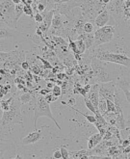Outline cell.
<instances>
[{
    "label": "cell",
    "mask_w": 130,
    "mask_h": 159,
    "mask_svg": "<svg viewBox=\"0 0 130 159\" xmlns=\"http://www.w3.org/2000/svg\"><path fill=\"white\" fill-rule=\"evenodd\" d=\"M91 68L94 71V76L91 79V84L116 81V79L119 77V75L110 72L108 62H103L95 56H92L91 59Z\"/></svg>",
    "instance_id": "cell-1"
},
{
    "label": "cell",
    "mask_w": 130,
    "mask_h": 159,
    "mask_svg": "<svg viewBox=\"0 0 130 159\" xmlns=\"http://www.w3.org/2000/svg\"><path fill=\"white\" fill-rule=\"evenodd\" d=\"M20 106L21 102L20 101L18 98H15L11 104L10 110L9 111H3L2 117L0 122L3 128L10 129L11 126L14 124H22V116L20 112Z\"/></svg>",
    "instance_id": "cell-2"
},
{
    "label": "cell",
    "mask_w": 130,
    "mask_h": 159,
    "mask_svg": "<svg viewBox=\"0 0 130 159\" xmlns=\"http://www.w3.org/2000/svg\"><path fill=\"white\" fill-rule=\"evenodd\" d=\"M91 51L92 56L96 57L99 60L103 62L113 63V64H119V65L124 66L130 69V57H128L125 53H114L106 51L104 49H101L98 47H92L91 48Z\"/></svg>",
    "instance_id": "cell-3"
},
{
    "label": "cell",
    "mask_w": 130,
    "mask_h": 159,
    "mask_svg": "<svg viewBox=\"0 0 130 159\" xmlns=\"http://www.w3.org/2000/svg\"><path fill=\"white\" fill-rule=\"evenodd\" d=\"M41 117H47L50 120H52L54 122V124H56V126L61 130V126L59 125L57 122L56 119L54 118L52 112H51L50 105L49 103L45 100V98L44 95H40L39 98H37V100L34 106V128H36L37 125V121Z\"/></svg>",
    "instance_id": "cell-4"
},
{
    "label": "cell",
    "mask_w": 130,
    "mask_h": 159,
    "mask_svg": "<svg viewBox=\"0 0 130 159\" xmlns=\"http://www.w3.org/2000/svg\"><path fill=\"white\" fill-rule=\"evenodd\" d=\"M115 25L107 24L100 28H97L95 31V43L94 47H98L100 45L104 44L106 43H109L114 40V34H115Z\"/></svg>",
    "instance_id": "cell-5"
},
{
    "label": "cell",
    "mask_w": 130,
    "mask_h": 159,
    "mask_svg": "<svg viewBox=\"0 0 130 159\" xmlns=\"http://www.w3.org/2000/svg\"><path fill=\"white\" fill-rule=\"evenodd\" d=\"M116 87H117V86H116L115 81L99 83V95L103 97L106 99H110V100L114 101Z\"/></svg>",
    "instance_id": "cell-6"
},
{
    "label": "cell",
    "mask_w": 130,
    "mask_h": 159,
    "mask_svg": "<svg viewBox=\"0 0 130 159\" xmlns=\"http://www.w3.org/2000/svg\"><path fill=\"white\" fill-rule=\"evenodd\" d=\"M54 12H55V10H50V11H44V13H41V15H43V16H44V20L41 23H40V25L38 27L41 30V32H43L44 35L47 34L48 30L51 27V22H52Z\"/></svg>",
    "instance_id": "cell-7"
},
{
    "label": "cell",
    "mask_w": 130,
    "mask_h": 159,
    "mask_svg": "<svg viewBox=\"0 0 130 159\" xmlns=\"http://www.w3.org/2000/svg\"><path fill=\"white\" fill-rule=\"evenodd\" d=\"M87 98L92 101L95 108V110H98V101H99V83L92 84L91 90L87 94Z\"/></svg>",
    "instance_id": "cell-8"
},
{
    "label": "cell",
    "mask_w": 130,
    "mask_h": 159,
    "mask_svg": "<svg viewBox=\"0 0 130 159\" xmlns=\"http://www.w3.org/2000/svg\"><path fill=\"white\" fill-rule=\"evenodd\" d=\"M110 19H111V15H110L109 11L106 8H104L103 10H101L98 13V15L95 16L94 22L97 28H100V27L107 25Z\"/></svg>",
    "instance_id": "cell-9"
},
{
    "label": "cell",
    "mask_w": 130,
    "mask_h": 159,
    "mask_svg": "<svg viewBox=\"0 0 130 159\" xmlns=\"http://www.w3.org/2000/svg\"><path fill=\"white\" fill-rule=\"evenodd\" d=\"M41 138H43V131H41V129H38V130H35L33 132L29 133L26 137L22 138L21 144L23 146H28V145L37 143Z\"/></svg>",
    "instance_id": "cell-10"
},
{
    "label": "cell",
    "mask_w": 130,
    "mask_h": 159,
    "mask_svg": "<svg viewBox=\"0 0 130 159\" xmlns=\"http://www.w3.org/2000/svg\"><path fill=\"white\" fill-rule=\"evenodd\" d=\"M82 39L83 42L86 44L87 49H91L94 47V43H95V34L94 33H83L79 36H77L76 39Z\"/></svg>",
    "instance_id": "cell-11"
},
{
    "label": "cell",
    "mask_w": 130,
    "mask_h": 159,
    "mask_svg": "<svg viewBox=\"0 0 130 159\" xmlns=\"http://www.w3.org/2000/svg\"><path fill=\"white\" fill-rule=\"evenodd\" d=\"M103 137H102V135L98 132V133H95L94 135H92L91 137L88 139V148L92 149V148H95L96 145H98Z\"/></svg>",
    "instance_id": "cell-12"
},
{
    "label": "cell",
    "mask_w": 130,
    "mask_h": 159,
    "mask_svg": "<svg viewBox=\"0 0 130 159\" xmlns=\"http://www.w3.org/2000/svg\"><path fill=\"white\" fill-rule=\"evenodd\" d=\"M116 126L119 130H125L126 129V122H125V117L123 113H119L117 114V119H116Z\"/></svg>",
    "instance_id": "cell-13"
},
{
    "label": "cell",
    "mask_w": 130,
    "mask_h": 159,
    "mask_svg": "<svg viewBox=\"0 0 130 159\" xmlns=\"http://www.w3.org/2000/svg\"><path fill=\"white\" fill-rule=\"evenodd\" d=\"M33 98H34V95L31 94L30 93H23L22 94H20V97H18V99H20V101L21 102V104L28 103V102H30Z\"/></svg>",
    "instance_id": "cell-14"
},
{
    "label": "cell",
    "mask_w": 130,
    "mask_h": 159,
    "mask_svg": "<svg viewBox=\"0 0 130 159\" xmlns=\"http://www.w3.org/2000/svg\"><path fill=\"white\" fill-rule=\"evenodd\" d=\"M75 44H76V46H77V51H78V54H84L87 50L86 48V44L85 43L83 42L82 39H77L75 40Z\"/></svg>",
    "instance_id": "cell-15"
},
{
    "label": "cell",
    "mask_w": 130,
    "mask_h": 159,
    "mask_svg": "<svg viewBox=\"0 0 130 159\" xmlns=\"http://www.w3.org/2000/svg\"><path fill=\"white\" fill-rule=\"evenodd\" d=\"M107 110V104H106V98L99 95V101H98V111L102 115L105 114Z\"/></svg>",
    "instance_id": "cell-16"
},
{
    "label": "cell",
    "mask_w": 130,
    "mask_h": 159,
    "mask_svg": "<svg viewBox=\"0 0 130 159\" xmlns=\"http://www.w3.org/2000/svg\"><path fill=\"white\" fill-rule=\"evenodd\" d=\"M72 110H74L75 112H77L78 114H80V115H82V116H84L86 119H87V121L90 122V124H95V122H96V119H95V115H87V114H84V113H82L81 111H79V110H77V109H75V108H73V107H71Z\"/></svg>",
    "instance_id": "cell-17"
},
{
    "label": "cell",
    "mask_w": 130,
    "mask_h": 159,
    "mask_svg": "<svg viewBox=\"0 0 130 159\" xmlns=\"http://www.w3.org/2000/svg\"><path fill=\"white\" fill-rule=\"evenodd\" d=\"M15 13H16V20L18 21L21 16L23 15V3L17 4L15 8Z\"/></svg>",
    "instance_id": "cell-18"
},
{
    "label": "cell",
    "mask_w": 130,
    "mask_h": 159,
    "mask_svg": "<svg viewBox=\"0 0 130 159\" xmlns=\"http://www.w3.org/2000/svg\"><path fill=\"white\" fill-rule=\"evenodd\" d=\"M51 40H53L56 45H68L67 42L65 40L63 37H60V36H52L51 35Z\"/></svg>",
    "instance_id": "cell-19"
},
{
    "label": "cell",
    "mask_w": 130,
    "mask_h": 159,
    "mask_svg": "<svg viewBox=\"0 0 130 159\" xmlns=\"http://www.w3.org/2000/svg\"><path fill=\"white\" fill-rule=\"evenodd\" d=\"M23 13L28 16H33L34 17V12H33V7L29 4H23Z\"/></svg>",
    "instance_id": "cell-20"
},
{
    "label": "cell",
    "mask_w": 130,
    "mask_h": 159,
    "mask_svg": "<svg viewBox=\"0 0 130 159\" xmlns=\"http://www.w3.org/2000/svg\"><path fill=\"white\" fill-rule=\"evenodd\" d=\"M83 29H84V33H94L95 26H94V24H92V21H87L84 24Z\"/></svg>",
    "instance_id": "cell-21"
},
{
    "label": "cell",
    "mask_w": 130,
    "mask_h": 159,
    "mask_svg": "<svg viewBox=\"0 0 130 159\" xmlns=\"http://www.w3.org/2000/svg\"><path fill=\"white\" fill-rule=\"evenodd\" d=\"M84 102H85V105H86V107L89 109V110L92 113V114H95V112H96V110H95V106H94V104L92 103V101L90 100L89 98H88L87 97H85L84 98Z\"/></svg>",
    "instance_id": "cell-22"
},
{
    "label": "cell",
    "mask_w": 130,
    "mask_h": 159,
    "mask_svg": "<svg viewBox=\"0 0 130 159\" xmlns=\"http://www.w3.org/2000/svg\"><path fill=\"white\" fill-rule=\"evenodd\" d=\"M106 104H107V113H116V106L114 101L110 100V99H106Z\"/></svg>",
    "instance_id": "cell-23"
},
{
    "label": "cell",
    "mask_w": 130,
    "mask_h": 159,
    "mask_svg": "<svg viewBox=\"0 0 130 159\" xmlns=\"http://www.w3.org/2000/svg\"><path fill=\"white\" fill-rule=\"evenodd\" d=\"M60 151H61V153H62V158H64V159L69 158V152L68 151L67 146H65V145L61 146L60 147Z\"/></svg>",
    "instance_id": "cell-24"
},
{
    "label": "cell",
    "mask_w": 130,
    "mask_h": 159,
    "mask_svg": "<svg viewBox=\"0 0 130 159\" xmlns=\"http://www.w3.org/2000/svg\"><path fill=\"white\" fill-rule=\"evenodd\" d=\"M52 94L53 95H55V97H57V98H59L60 95L62 94V89H61V87L60 86H58V85H54L53 86V88H52Z\"/></svg>",
    "instance_id": "cell-25"
},
{
    "label": "cell",
    "mask_w": 130,
    "mask_h": 159,
    "mask_svg": "<svg viewBox=\"0 0 130 159\" xmlns=\"http://www.w3.org/2000/svg\"><path fill=\"white\" fill-rule=\"evenodd\" d=\"M44 98H45V100L47 101L48 103H50V102L56 101L58 98L55 97V95H53L52 94H46V95H44Z\"/></svg>",
    "instance_id": "cell-26"
},
{
    "label": "cell",
    "mask_w": 130,
    "mask_h": 159,
    "mask_svg": "<svg viewBox=\"0 0 130 159\" xmlns=\"http://www.w3.org/2000/svg\"><path fill=\"white\" fill-rule=\"evenodd\" d=\"M34 20H35V21L37 22V23H41L44 20V16L41 13H36L34 15Z\"/></svg>",
    "instance_id": "cell-27"
},
{
    "label": "cell",
    "mask_w": 130,
    "mask_h": 159,
    "mask_svg": "<svg viewBox=\"0 0 130 159\" xmlns=\"http://www.w3.org/2000/svg\"><path fill=\"white\" fill-rule=\"evenodd\" d=\"M37 58L40 59V60L43 62V64H44V66L45 69H52V66L50 65V63H49L47 60H45V59H43V58L40 57V56H37Z\"/></svg>",
    "instance_id": "cell-28"
},
{
    "label": "cell",
    "mask_w": 130,
    "mask_h": 159,
    "mask_svg": "<svg viewBox=\"0 0 130 159\" xmlns=\"http://www.w3.org/2000/svg\"><path fill=\"white\" fill-rule=\"evenodd\" d=\"M53 158H55V159H61L62 158V153H61V151H60V148H56L54 151Z\"/></svg>",
    "instance_id": "cell-29"
},
{
    "label": "cell",
    "mask_w": 130,
    "mask_h": 159,
    "mask_svg": "<svg viewBox=\"0 0 130 159\" xmlns=\"http://www.w3.org/2000/svg\"><path fill=\"white\" fill-rule=\"evenodd\" d=\"M21 68H22V70H29V68H30L29 63H28V62H26V61H23V62L21 63Z\"/></svg>",
    "instance_id": "cell-30"
},
{
    "label": "cell",
    "mask_w": 130,
    "mask_h": 159,
    "mask_svg": "<svg viewBox=\"0 0 130 159\" xmlns=\"http://www.w3.org/2000/svg\"><path fill=\"white\" fill-rule=\"evenodd\" d=\"M129 145H130V141H129V140L125 139V140H123V141H122V147H123V148H125V147H128Z\"/></svg>",
    "instance_id": "cell-31"
},
{
    "label": "cell",
    "mask_w": 130,
    "mask_h": 159,
    "mask_svg": "<svg viewBox=\"0 0 130 159\" xmlns=\"http://www.w3.org/2000/svg\"><path fill=\"white\" fill-rule=\"evenodd\" d=\"M56 76H57V78H58L59 80H64V79H65V77H67L66 74H58Z\"/></svg>",
    "instance_id": "cell-32"
},
{
    "label": "cell",
    "mask_w": 130,
    "mask_h": 159,
    "mask_svg": "<svg viewBox=\"0 0 130 159\" xmlns=\"http://www.w3.org/2000/svg\"><path fill=\"white\" fill-rule=\"evenodd\" d=\"M21 3H23V4H29V5H32V3H33V0H21Z\"/></svg>",
    "instance_id": "cell-33"
},
{
    "label": "cell",
    "mask_w": 130,
    "mask_h": 159,
    "mask_svg": "<svg viewBox=\"0 0 130 159\" xmlns=\"http://www.w3.org/2000/svg\"><path fill=\"white\" fill-rule=\"evenodd\" d=\"M91 87H92V85H90V84H86V85H85V87H83V88H84V89L86 90V92L88 93V92H89V91L91 90Z\"/></svg>",
    "instance_id": "cell-34"
},
{
    "label": "cell",
    "mask_w": 130,
    "mask_h": 159,
    "mask_svg": "<svg viewBox=\"0 0 130 159\" xmlns=\"http://www.w3.org/2000/svg\"><path fill=\"white\" fill-rule=\"evenodd\" d=\"M49 92V91L48 90H41V92H40V94H41V95H45L46 94H47Z\"/></svg>",
    "instance_id": "cell-35"
},
{
    "label": "cell",
    "mask_w": 130,
    "mask_h": 159,
    "mask_svg": "<svg viewBox=\"0 0 130 159\" xmlns=\"http://www.w3.org/2000/svg\"><path fill=\"white\" fill-rule=\"evenodd\" d=\"M33 71L35 72V74H40V70H39V68H37V67H34V68H33Z\"/></svg>",
    "instance_id": "cell-36"
},
{
    "label": "cell",
    "mask_w": 130,
    "mask_h": 159,
    "mask_svg": "<svg viewBox=\"0 0 130 159\" xmlns=\"http://www.w3.org/2000/svg\"><path fill=\"white\" fill-rule=\"evenodd\" d=\"M12 1L14 2V4H20V3H21V0H12Z\"/></svg>",
    "instance_id": "cell-37"
},
{
    "label": "cell",
    "mask_w": 130,
    "mask_h": 159,
    "mask_svg": "<svg viewBox=\"0 0 130 159\" xmlns=\"http://www.w3.org/2000/svg\"><path fill=\"white\" fill-rule=\"evenodd\" d=\"M101 1H102V3L104 4V5H107V4L111 1V0H101Z\"/></svg>",
    "instance_id": "cell-38"
},
{
    "label": "cell",
    "mask_w": 130,
    "mask_h": 159,
    "mask_svg": "<svg viewBox=\"0 0 130 159\" xmlns=\"http://www.w3.org/2000/svg\"><path fill=\"white\" fill-rule=\"evenodd\" d=\"M47 87H48V88H51V87H52V88H53V85L49 83V84H47Z\"/></svg>",
    "instance_id": "cell-39"
},
{
    "label": "cell",
    "mask_w": 130,
    "mask_h": 159,
    "mask_svg": "<svg viewBox=\"0 0 130 159\" xmlns=\"http://www.w3.org/2000/svg\"><path fill=\"white\" fill-rule=\"evenodd\" d=\"M124 2H127V1H130V0H123Z\"/></svg>",
    "instance_id": "cell-40"
},
{
    "label": "cell",
    "mask_w": 130,
    "mask_h": 159,
    "mask_svg": "<svg viewBox=\"0 0 130 159\" xmlns=\"http://www.w3.org/2000/svg\"><path fill=\"white\" fill-rule=\"evenodd\" d=\"M0 93H1V86H0Z\"/></svg>",
    "instance_id": "cell-41"
},
{
    "label": "cell",
    "mask_w": 130,
    "mask_h": 159,
    "mask_svg": "<svg viewBox=\"0 0 130 159\" xmlns=\"http://www.w3.org/2000/svg\"><path fill=\"white\" fill-rule=\"evenodd\" d=\"M0 153H2V151H1V149H0Z\"/></svg>",
    "instance_id": "cell-42"
},
{
    "label": "cell",
    "mask_w": 130,
    "mask_h": 159,
    "mask_svg": "<svg viewBox=\"0 0 130 159\" xmlns=\"http://www.w3.org/2000/svg\"><path fill=\"white\" fill-rule=\"evenodd\" d=\"M36 1H40V0H36Z\"/></svg>",
    "instance_id": "cell-43"
},
{
    "label": "cell",
    "mask_w": 130,
    "mask_h": 159,
    "mask_svg": "<svg viewBox=\"0 0 130 159\" xmlns=\"http://www.w3.org/2000/svg\"><path fill=\"white\" fill-rule=\"evenodd\" d=\"M0 144H1V142H0Z\"/></svg>",
    "instance_id": "cell-44"
}]
</instances>
